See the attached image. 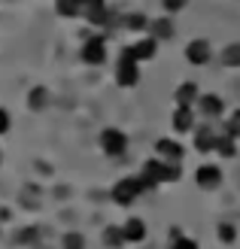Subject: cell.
<instances>
[{
	"mask_svg": "<svg viewBox=\"0 0 240 249\" xmlns=\"http://www.w3.org/2000/svg\"><path fill=\"white\" fill-rule=\"evenodd\" d=\"M143 192H149V185L143 182L140 173H134V177H122L116 185H112L110 197H112V201H116L119 207H131L137 197H143Z\"/></svg>",
	"mask_w": 240,
	"mask_h": 249,
	"instance_id": "3957f363",
	"label": "cell"
},
{
	"mask_svg": "<svg viewBox=\"0 0 240 249\" xmlns=\"http://www.w3.org/2000/svg\"><path fill=\"white\" fill-rule=\"evenodd\" d=\"M61 249H85V234L79 231H67L61 237Z\"/></svg>",
	"mask_w": 240,
	"mask_h": 249,
	"instance_id": "7402d4cb",
	"label": "cell"
},
{
	"mask_svg": "<svg viewBox=\"0 0 240 249\" xmlns=\"http://www.w3.org/2000/svg\"><path fill=\"white\" fill-rule=\"evenodd\" d=\"M170 128L176 134H192L198 128V109L195 107H173L170 113Z\"/></svg>",
	"mask_w": 240,
	"mask_h": 249,
	"instance_id": "52a82bcc",
	"label": "cell"
},
{
	"mask_svg": "<svg viewBox=\"0 0 240 249\" xmlns=\"http://www.w3.org/2000/svg\"><path fill=\"white\" fill-rule=\"evenodd\" d=\"M140 82V61L134 58L131 46L122 49V55L116 61V85L119 89H134V85Z\"/></svg>",
	"mask_w": 240,
	"mask_h": 249,
	"instance_id": "277c9868",
	"label": "cell"
},
{
	"mask_svg": "<svg viewBox=\"0 0 240 249\" xmlns=\"http://www.w3.org/2000/svg\"><path fill=\"white\" fill-rule=\"evenodd\" d=\"M9 131H12V113L6 107H0V137L9 134Z\"/></svg>",
	"mask_w": 240,
	"mask_h": 249,
	"instance_id": "484cf974",
	"label": "cell"
},
{
	"mask_svg": "<svg viewBox=\"0 0 240 249\" xmlns=\"http://www.w3.org/2000/svg\"><path fill=\"white\" fill-rule=\"evenodd\" d=\"M222 131H228L231 137H237V140H240V109H234V113H231V119L225 122Z\"/></svg>",
	"mask_w": 240,
	"mask_h": 249,
	"instance_id": "cb8c5ba5",
	"label": "cell"
},
{
	"mask_svg": "<svg viewBox=\"0 0 240 249\" xmlns=\"http://www.w3.org/2000/svg\"><path fill=\"white\" fill-rule=\"evenodd\" d=\"M173 34H176V28H173V18H170V16L152 18V24H149V36H155L158 43H164V40H173Z\"/></svg>",
	"mask_w": 240,
	"mask_h": 249,
	"instance_id": "2e32d148",
	"label": "cell"
},
{
	"mask_svg": "<svg viewBox=\"0 0 240 249\" xmlns=\"http://www.w3.org/2000/svg\"><path fill=\"white\" fill-rule=\"evenodd\" d=\"M104 246H107V249H122V246H125L122 225H110V228H104Z\"/></svg>",
	"mask_w": 240,
	"mask_h": 249,
	"instance_id": "ffe728a7",
	"label": "cell"
},
{
	"mask_svg": "<svg viewBox=\"0 0 240 249\" xmlns=\"http://www.w3.org/2000/svg\"><path fill=\"white\" fill-rule=\"evenodd\" d=\"M201 94H204V91L198 89V82L195 79H185V82H180L173 89V107H198Z\"/></svg>",
	"mask_w": 240,
	"mask_h": 249,
	"instance_id": "8fae6325",
	"label": "cell"
},
{
	"mask_svg": "<svg viewBox=\"0 0 240 249\" xmlns=\"http://www.w3.org/2000/svg\"><path fill=\"white\" fill-rule=\"evenodd\" d=\"M0 164H3V155H0Z\"/></svg>",
	"mask_w": 240,
	"mask_h": 249,
	"instance_id": "4316f807",
	"label": "cell"
},
{
	"mask_svg": "<svg viewBox=\"0 0 240 249\" xmlns=\"http://www.w3.org/2000/svg\"><path fill=\"white\" fill-rule=\"evenodd\" d=\"M195 109L201 113V119H207V122H216V119H222V116H225V101H222L219 94H213V91H204Z\"/></svg>",
	"mask_w": 240,
	"mask_h": 249,
	"instance_id": "9c48e42d",
	"label": "cell"
},
{
	"mask_svg": "<svg viewBox=\"0 0 240 249\" xmlns=\"http://www.w3.org/2000/svg\"><path fill=\"white\" fill-rule=\"evenodd\" d=\"M149 24H152V21H149L143 12H125V16H122V28H125V31H131V34L149 31Z\"/></svg>",
	"mask_w": 240,
	"mask_h": 249,
	"instance_id": "e0dca14e",
	"label": "cell"
},
{
	"mask_svg": "<svg viewBox=\"0 0 240 249\" xmlns=\"http://www.w3.org/2000/svg\"><path fill=\"white\" fill-rule=\"evenodd\" d=\"M122 234H125V243H143L149 237V225L140 216H131L122 222Z\"/></svg>",
	"mask_w": 240,
	"mask_h": 249,
	"instance_id": "4fadbf2b",
	"label": "cell"
},
{
	"mask_svg": "<svg viewBox=\"0 0 240 249\" xmlns=\"http://www.w3.org/2000/svg\"><path fill=\"white\" fill-rule=\"evenodd\" d=\"M97 146H100V152H104L107 158H125L128 155V146H131V140H128V134H125L122 128H116V124H110V128H104L97 134Z\"/></svg>",
	"mask_w": 240,
	"mask_h": 249,
	"instance_id": "7a4b0ae2",
	"label": "cell"
},
{
	"mask_svg": "<svg viewBox=\"0 0 240 249\" xmlns=\"http://www.w3.org/2000/svg\"><path fill=\"white\" fill-rule=\"evenodd\" d=\"M155 158L170 161V164H180L185 158V146L180 140H173V137H158L155 140Z\"/></svg>",
	"mask_w": 240,
	"mask_h": 249,
	"instance_id": "ba28073f",
	"label": "cell"
},
{
	"mask_svg": "<svg viewBox=\"0 0 240 249\" xmlns=\"http://www.w3.org/2000/svg\"><path fill=\"white\" fill-rule=\"evenodd\" d=\"M216 155H222V158H234V155H237V137H231L228 131H219Z\"/></svg>",
	"mask_w": 240,
	"mask_h": 249,
	"instance_id": "d6986e66",
	"label": "cell"
},
{
	"mask_svg": "<svg viewBox=\"0 0 240 249\" xmlns=\"http://www.w3.org/2000/svg\"><path fill=\"white\" fill-rule=\"evenodd\" d=\"M49 107H52V91L46 85H34L28 91V109L31 113H46Z\"/></svg>",
	"mask_w": 240,
	"mask_h": 249,
	"instance_id": "5bb4252c",
	"label": "cell"
},
{
	"mask_svg": "<svg viewBox=\"0 0 240 249\" xmlns=\"http://www.w3.org/2000/svg\"><path fill=\"white\" fill-rule=\"evenodd\" d=\"M213 58H216V52H213L210 40H188L185 43V61L192 67H207Z\"/></svg>",
	"mask_w": 240,
	"mask_h": 249,
	"instance_id": "8992f818",
	"label": "cell"
},
{
	"mask_svg": "<svg viewBox=\"0 0 240 249\" xmlns=\"http://www.w3.org/2000/svg\"><path fill=\"white\" fill-rule=\"evenodd\" d=\"M216 237H219L222 246H234V240H237V228H234V222H219V225H216Z\"/></svg>",
	"mask_w": 240,
	"mask_h": 249,
	"instance_id": "44dd1931",
	"label": "cell"
},
{
	"mask_svg": "<svg viewBox=\"0 0 240 249\" xmlns=\"http://www.w3.org/2000/svg\"><path fill=\"white\" fill-rule=\"evenodd\" d=\"M79 61L88 64V67H100V64H104V61H107V40H104V36L94 34V36H88V40H82Z\"/></svg>",
	"mask_w": 240,
	"mask_h": 249,
	"instance_id": "5b68a950",
	"label": "cell"
},
{
	"mask_svg": "<svg viewBox=\"0 0 240 249\" xmlns=\"http://www.w3.org/2000/svg\"><path fill=\"white\" fill-rule=\"evenodd\" d=\"M216 140H219V131L213 128V124H198V128L192 131V143L198 152H216Z\"/></svg>",
	"mask_w": 240,
	"mask_h": 249,
	"instance_id": "7c38bea8",
	"label": "cell"
},
{
	"mask_svg": "<svg viewBox=\"0 0 240 249\" xmlns=\"http://www.w3.org/2000/svg\"><path fill=\"white\" fill-rule=\"evenodd\" d=\"M185 6H188V0H161L164 16H176V12H183Z\"/></svg>",
	"mask_w": 240,
	"mask_h": 249,
	"instance_id": "603a6c76",
	"label": "cell"
},
{
	"mask_svg": "<svg viewBox=\"0 0 240 249\" xmlns=\"http://www.w3.org/2000/svg\"><path fill=\"white\" fill-rule=\"evenodd\" d=\"M140 177L149 185V192L158 189V185H170V182H180L183 177V167L180 164H170V161H161V158H146L143 167H140Z\"/></svg>",
	"mask_w": 240,
	"mask_h": 249,
	"instance_id": "6da1fadb",
	"label": "cell"
},
{
	"mask_svg": "<svg viewBox=\"0 0 240 249\" xmlns=\"http://www.w3.org/2000/svg\"><path fill=\"white\" fill-rule=\"evenodd\" d=\"M131 52H134V58L140 61V64H146V61H152V58L158 55V40L146 34V36H140V40L131 46Z\"/></svg>",
	"mask_w": 240,
	"mask_h": 249,
	"instance_id": "9a60e30c",
	"label": "cell"
},
{
	"mask_svg": "<svg viewBox=\"0 0 240 249\" xmlns=\"http://www.w3.org/2000/svg\"><path fill=\"white\" fill-rule=\"evenodd\" d=\"M219 64L228 70H240V43H228L219 52Z\"/></svg>",
	"mask_w": 240,
	"mask_h": 249,
	"instance_id": "ac0fdd59",
	"label": "cell"
},
{
	"mask_svg": "<svg viewBox=\"0 0 240 249\" xmlns=\"http://www.w3.org/2000/svg\"><path fill=\"white\" fill-rule=\"evenodd\" d=\"M195 185L198 189H204V192H216L219 185H222V167H216V164H201L198 170H195Z\"/></svg>",
	"mask_w": 240,
	"mask_h": 249,
	"instance_id": "30bf717a",
	"label": "cell"
},
{
	"mask_svg": "<svg viewBox=\"0 0 240 249\" xmlns=\"http://www.w3.org/2000/svg\"><path fill=\"white\" fill-rule=\"evenodd\" d=\"M170 249H201V243L198 240H192V237H176V240H170Z\"/></svg>",
	"mask_w": 240,
	"mask_h": 249,
	"instance_id": "d4e9b609",
	"label": "cell"
}]
</instances>
